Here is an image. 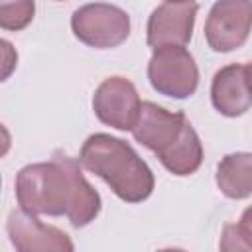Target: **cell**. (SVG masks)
<instances>
[{"label": "cell", "instance_id": "obj_1", "mask_svg": "<svg viewBox=\"0 0 252 252\" xmlns=\"http://www.w3.org/2000/svg\"><path fill=\"white\" fill-rule=\"evenodd\" d=\"M16 201L30 215L67 217L75 228L91 224L102 207L100 195L83 175L79 159L59 152L49 161L30 163L18 171Z\"/></svg>", "mask_w": 252, "mask_h": 252}, {"label": "cell", "instance_id": "obj_2", "mask_svg": "<svg viewBox=\"0 0 252 252\" xmlns=\"http://www.w3.org/2000/svg\"><path fill=\"white\" fill-rule=\"evenodd\" d=\"M79 163L100 177L124 203L146 201L156 185L150 165L122 138L96 132L91 134L79 152Z\"/></svg>", "mask_w": 252, "mask_h": 252}, {"label": "cell", "instance_id": "obj_3", "mask_svg": "<svg viewBox=\"0 0 252 252\" xmlns=\"http://www.w3.org/2000/svg\"><path fill=\"white\" fill-rule=\"evenodd\" d=\"M75 37L94 49H112L130 35V16L120 6L108 2H91L77 8L71 16Z\"/></svg>", "mask_w": 252, "mask_h": 252}, {"label": "cell", "instance_id": "obj_4", "mask_svg": "<svg viewBox=\"0 0 252 252\" xmlns=\"http://www.w3.org/2000/svg\"><path fill=\"white\" fill-rule=\"evenodd\" d=\"M148 79L159 94L183 100L199 87V67L185 45H163L148 61Z\"/></svg>", "mask_w": 252, "mask_h": 252}, {"label": "cell", "instance_id": "obj_5", "mask_svg": "<svg viewBox=\"0 0 252 252\" xmlns=\"http://www.w3.org/2000/svg\"><path fill=\"white\" fill-rule=\"evenodd\" d=\"M189 128L191 122L183 112H171L152 100H144L130 132L136 142L152 150L158 159H163Z\"/></svg>", "mask_w": 252, "mask_h": 252}, {"label": "cell", "instance_id": "obj_6", "mask_svg": "<svg viewBox=\"0 0 252 252\" xmlns=\"http://www.w3.org/2000/svg\"><path fill=\"white\" fill-rule=\"evenodd\" d=\"M252 28L250 0H217L205 20V39L217 53H228L248 41Z\"/></svg>", "mask_w": 252, "mask_h": 252}, {"label": "cell", "instance_id": "obj_7", "mask_svg": "<svg viewBox=\"0 0 252 252\" xmlns=\"http://www.w3.org/2000/svg\"><path fill=\"white\" fill-rule=\"evenodd\" d=\"M140 94L134 83L126 77H106L93 94V110L96 118L120 132L132 130L140 112Z\"/></svg>", "mask_w": 252, "mask_h": 252}, {"label": "cell", "instance_id": "obj_8", "mask_svg": "<svg viewBox=\"0 0 252 252\" xmlns=\"http://www.w3.org/2000/svg\"><path fill=\"white\" fill-rule=\"evenodd\" d=\"M6 230L12 246L18 252H71L75 248L73 240L65 230L45 224L37 219V215H30L22 209L8 215Z\"/></svg>", "mask_w": 252, "mask_h": 252}, {"label": "cell", "instance_id": "obj_9", "mask_svg": "<svg viewBox=\"0 0 252 252\" xmlns=\"http://www.w3.org/2000/svg\"><path fill=\"white\" fill-rule=\"evenodd\" d=\"M199 6L195 2H165L158 6L146 26V39L152 49L163 45H187L193 35Z\"/></svg>", "mask_w": 252, "mask_h": 252}, {"label": "cell", "instance_id": "obj_10", "mask_svg": "<svg viewBox=\"0 0 252 252\" xmlns=\"http://www.w3.org/2000/svg\"><path fill=\"white\" fill-rule=\"evenodd\" d=\"M250 65L248 63H230L220 67L211 83V102L217 112L228 118L242 116L250 110Z\"/></svg>", "mask_w": 252, "mask_h": 252}, {"label": "cell", "instance_id": "obj_11", "mask_svg": "<svg viewBox=\"0 0 252 252\" xmlns=\"http://www.w3.org/2000/svg\"><path fill=\"white\" fill-rule=\"evenodd\" d=\"M217 185L228 199H248L252 193V154L224 156L217 165Z\"/></svg>", "mask_w": 252, "mask_h": 252}, {"label": "cell", "instance_id": "obj_12", "mask_svg": "<svg viewBox=\"0 0 252 252\" xmlns=\"http://www.w3.org/2000/svg\"><path fill=\"white\" fill-rule=\"evenodd\" d=\"M35 16V0H0V28L6 32L26 30Z\"/></svg>", "mask_w": 252, "mask_h": 252}, {"label": "cell", "instance_id": "obj_13", "mask_svg": "<svg viewBox=\"0 0 252 252\" xmlns=\"http://www.w3.org/2000/svg\"><path fill=\"white\" fill-rule=\"evenodd\" d=\"M252 224H250V209L244 211L240 222L226 224L220 240L222 250H250L252 248Z\"/></svg>", "mask_w": 252, "mask_h": 252}, {"label": "cell", "instance_id": "obj_14", "mask_svg": "<svg viewBox=\"0 0 252 252\" xmlns=\"http://www.w3.org/2000/svg\"><path fill=\"white\" fill-rule=\"evenodd\" d=\"M18 67V51L16 47L8 41L0 37V83L8 81L12 77V73Z\"/></svg>", "mask_w": 252, "mask_h": 252}, {"label": "cell", "instance_id": "obj_15", "mask_svg": "<svg viewBox=\"0 0 252 252\" xmlns=\"http://www.w3.org/2000/svg\"><path fill=\"white\" fill-rule=\"evenodd\" d=\"M10 148H12V134H10V130L0 122V159L10 152Z\"/></svg>", "mask_w": 252, "mask_h": 252}, {"label": "cell", "instance_id": "obj_16", "mask_svg": "<svg viewBox=\"0 0 252 252\" xmlns=\"http://www.w3.org/2000/svg\"><path fill=\"white\" fill-rule=\"evenodd\" d=\"M165 2H193V0H165Z\"/></svg>", "mask_w": 252, "mask_h": 252}, {"label": "cell", "instance_id": "obj_17", "mask_svg": "<svg viewBox=\"0 0 252 252\" xmlns=\"http://www.w3.org/2000/svg\"><path fill=\"white\" fill-rule=\"evenodd\" d=\"M0 187H2V177H0Z\"/></svg>", "mask_w": 252, "mask_h": 252}, {"label": "cell", "instance_id": "obj_18", "mask_svg": "<svg viewBox=\"0 0 252 252\" xmlns=\"http://www.w3.org/2000/svg\"><path fill=\"white\" fill-rule=\"evenodd\" d=\"M57 2H63V0H57Z\"/></svg>", "mask_w": 252, "mask_h": 252}]
</instances>
